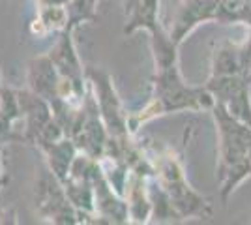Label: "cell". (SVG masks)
<instances>
[{
	"label": "cell",
	"instance_id": "obj_5",
	"mask_svg": "<svg viewBox=\"0 0 251 225\" xmlns=\"http://www.w3.org/2000/svg\"><path fill=\"white\" fill-rule=\"evenodd\" d=\"M242 72H248L244 64V56H242V45H234L229 42L218 45V49L214 51V56H212L210 77L242 74Z\"/></svg>",
	"mask_w": 251,
	"mask_h": 225
},
{
	"label": "cell",
	"instance_id": "obj_4",
	"mask_svg": "<svg viewBox=\"0 0 251 225\" xmlns=\"http://www.w3.org/2000/svg\"><path fill=\"white\" fill-rule=\"evenodd\" d=\"M218 6L220 0H182L171 30L173 42L180 43L201 23L216 21Z\"/></svg>",
	"mask_w": 251,
	"mask_h": 225
},
{
	"label": "cell",
	"instance_id": "obj_6",
	"mask_svg": "<svg viewBox=\"0 0 251 225\" xmlns=\"http://www.w3.org/2000/svg\"><path fill=\"white\" fill-rule=\"evenodd\" d=\"M242 56H244L246 70H248V72H251V38L246 43H242Z\"/></svg>",
	"mask_w": 251,
	"mask_h": 225
},
{
	"label": "cell",
	"instance_id": "obj_3",
	"mask_svg": "<svg viewBox=\"0 0 251 225\" xmlns=\"http://www.w3.org/2000/svg\"><path fill=\"white\" fill-rule=\"evenodd\" d=\"M204 86L216 98V103H221L232 117L251 124V72L210 77Z\"/></svg>",
	"mask_w": 251,
	"mask_h": 225
},
{
	"label": "cell",
	"instance_id": "obj_1",
	"mask_svg": "<svg viewBox=\"0 0 251 225\" xmlns=\"http://www.w3.org/2000/svg\"><path fill=\"white\" fill-rule=\"evenodd\" d=\"M220 141L218 182L221 186V199L227 201L236 186L251 175V124L232 117L221 103L214 107Z\"/></svg>",
	"mask_w": 251,
	"mask_h": 225
},
{
	"label": "cell",
	"instance_id": "obj_2",
	"mask_svg": "<svg viewBox=\"0 0 251 225\" xmlns=\"http://www.w3.org/2000/svg\"><path fill=\"white\" fill-rule=\"evenodd\" d=\"M157 100L161 111H180V109H212L216 98L206 86H188L176 68V62L169 66H159L157 75Z\"/></svg>",
	"mask_w": 251,
	"mask_h": 225
}]
</instances>
